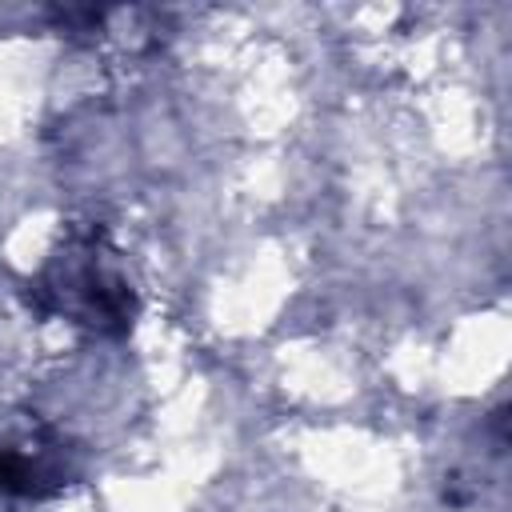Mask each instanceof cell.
Segmentation results:
<instances>
[{
  "label": "cell",
  "mask_w": 512,
  "mask_h": 512,
  "mask_svg": "<svg viewBox=\"0 0 512 512\" xmlns=\"http://www.w3.org/2000/svg\"><path fill=\"white\" fill-rule=\"evenodd\" d=\"M28 288L40 312L72 316L76 324H88L108 336H124L136 316V296L112 264V252L100 232L72 236Z\"/></svg>",
  "instance_id": "6da1fadb"
},
{
  "label": "cell",
  "mask_w": 512,
  "mask_h": 512,
  "mask_svg": "<svg viewBox=\"0 0 512 512\" xmlns=\"http://www.w3.org/2000/svg\"><path fill=\"white\" fill-rule=\"evenodd\" d=\"M44 472L28 460V456H20L16 448H8V444H0V492H16V496H36V492H44Z\"/></svg>",
  "instance_id": "7a4b0ae2"
}]
</instances>
